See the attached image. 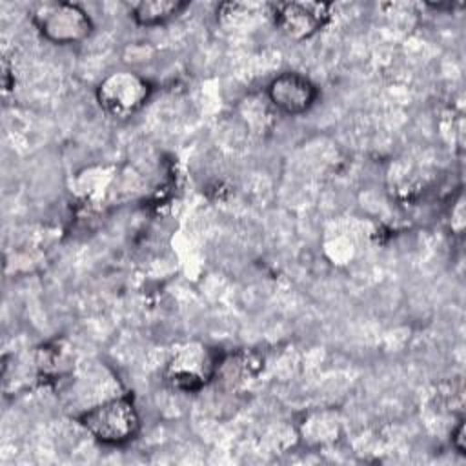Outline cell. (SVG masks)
<instances>
[{"label":"cell","instance_id":"6da1fadb","mask_svg":"<svg viewBox=\"0 0 466 466\" xmlns=\"http://www.w3.org/2000/svg\"><path fill=\"white\" fill-rule=\"evenodd\" d=\"M84 428L104 444L131 441L140 426L138 413L129 397H113L91 406L80 415Z\"/></svg>","mask_w":466,"mask_h":466},{"label":"cell","instance_id":"7a4b0ae2","mask_svg":"<svg viewBox=\"0 0 466 466\" xmlns=\"http://www.w3.org/2000/svg\"><path fill=\"white\" fill-rule=\"evenodd\" d=\"M38 31L55 44H75L89 36L93 25L89 16L75 4L44 2L31 15Z\"/></svg>","mask_w":466,"mask_h":466},{"label":"cell","instance_id":"3957f363","mask_svg":"<svg viewBox=\"0 0 466 466\" xmlns=\"http://www.w3.org/2000/svg\"><path fill=\"white\" fill-rule=\"evenodd\" d=\"M149 91L151 87L142 76L127 71H118L111 73L98 84L96 98L104 111L118 118H126L137 113L146 104Z\"/></svg>","mask_w":466,"mask_h":466},{"label":"cell","instance_id":"277c9868","mask_svg":"<svg viewBox=\"0 0 466 466\" xmlns=\"http://www.w3.org/2000/svg\"><path fill=\"white\" fill-rule=\"evenodd\" d=\"M217 366L218 362L206 346L187 342L173 351L166 368V377L175 388L193 391L217 373Z\"/></svg>","mask_w":466,"mask_h":466},{"label":"cell","instance_id":"5b68a950","mask_svg":"<svg viewBox=\"0 0 466 466\" xmlns=\"http://www.w3.org/2000/svg\"><path fill=\"white\" fill-rule=\"evenodd\" d=\"M273 15L288 36L302 40L324 27L329 18V5L324 2H288L279 4Z\"/></svg>","mask_w":466,"mask_h":466},{"label":"cell","instance_id":"8992f818","mask_svg":"<svg viewBox=\"0 0 466 466\" xmlns=\"http://www.w3.org/2000/svg\"><path fill=\"white\" fill-rule=\"evenodd\" d=\"M315 84L295 71H288L271 80L268 87V98L271 104L288 115L306 113L317 100Z\"/></svg>","mask_w":466,"mask_h":466},{"label":"cell","instance_id":"52a82bcc","mask_svg":"<svg viewBox=\"0 0 466 466\" xmlns=\"http://www.w3.org/2000/svg\"><path fill=\"white\" fill-rule=\"evenodd\" d=\"M186 4L182 2H171V0H149V2H138L133 4L131 13L133 18L142 25H157L162 24L175 15H178Z\"/></svg>","mask_w":466,"mask_h":466},{"label":"cell","instance_id":"ba28073f","mask_svg":"<svg viewBox=\"0 0 466 466\" xmlns=\"http://www.w3.org/2000/svg\"><path fill=\"white\" fill-rule=\"evenodd\" d=\"M451 442L453 446L457 448L459 453H466V444H464V420H461L453 431V437H451Z\"/></svg>","mask_w":466,"mask_h":466}]
</instances>
